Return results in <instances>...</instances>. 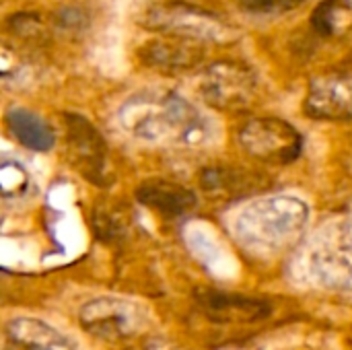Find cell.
Masks as SVG:
<instances>
[{
  "label": "cell",
  "instance_id": "9",
  "mask_svg": "<svg viewBox=\"0 0 352 350\" xmlns=\"http://www.w3.org/2000/svg\"><path fill=\"white\" fill-rule=\"evenodd\" d=\"M303 109L316 120H352V72H328L316 76L309 83Z\"/></svg>",
  "mask_w": 352,
  "mask_h": 350
},
{
  "label": "cell",
  "instance_id": "4",
  "mask_svg": "<svg viewBox=\"0 0 352 350\" xmlns=\"http://www.w3.org/2000/svg\"><path fill=\"white\" fill-rule=\"evenodd\" d=\"M241 149L264 165H289L303 149L299 130L280 118H254L248 120L239 130Z\"/></svg>",
  "mask_w": 352,
  "mask_h": 350
},
{
  "label": "cell",
  "instance_id": "1",
  "mask_svg": "<svg viewBox=\"0 0 352 350\" xmlns=\"http://www.w3.org/2000/svg\"><path fill=\"white\" fill-rule=\"evenodd\" d=\"M118 118L130 136L153 144L200 146L212 136L206 116L184 95L165 89L140 91L128 97Z\"/></svg>",
  "mask_w": 352,
  "mask_h": 350
},
{
  "label": "cell",
  "instance_id": "11",
  "mask_svg": "<svg viewBox=\"0 0 352 350\" xmlns=\"http://www.w3.org/2000/svg\"><path fill=\"white\" fill-rule=\"evenodd\" d=\"M200 188L214 200H239L266 190V177L239 165H210L200 173Z\"/></svg>",
  "mask_w": 352,
  "mask_h": 350
},
{
  "label": "cell",
  "instance_id": "18",
  "mask_svg": "<svg viewBox=\"0 0 352 350\" xmlns=\"http://www.w3.org/2000/svg\"><path fill=\"white\" fill-rule=\"evenodd\" d=\"M241 12L252 14V17H274V14H285L307 0H231Z\"/></svg>",
  "mask_w": 352,
  "mask_h": 350
},
{
  "label": "cell",
  "instance_id": "3",
  "mask_svg": "<svg viewBox=\"0 0 352 350\" xmlns=\"http://www.w3.org/2000/svg\"><path fill=\"white\" fill-rule=\"evenodd\" d=\"M142 27L159 35L182 37L198 43H225L235 37L233 27L219 14L188 4V2H159L148 6L140 19Z\"/></svg>",
  "mask_w": 352,
  "mask_h": 350
},
{
  "label": "cell",
  "instance_id": "2",
  "mask_svg": "<svg viewBox=\"0 0 352 350\" xmlns=\"http://www.w3.org/2000/svg\"><path fill=\"white\" fill-rule=\"evenodd\" d=\"M307 206L293 196L256 200L237 219V233L245 245L258 250H285L307 225Z\"/></svg>",
  "mask_w": 352,
  "mask_h": 350
},
{
  "label": "cell",
  "instance_id": "10",
  "mask_svg": "<svg viewBox=\"0 0 352 350\" xmlns=\"http://www.w3.org/2000/svg\"><path fill=\"white\" fill-rule=\"evenodd\" d=\"M196 305L214 324H254L270 316V305L262 299L223 291H198Z\"/></svg>",
  "mask_w": 352,
  "mask_h": 350
},
{
  "label": "cell",
  "instance_id": "20",
  "mask_svg": "<svg viewBox=\"0 0 352 350\" xmlns=\"http://www.w3.org/2000/svg\"><path fill=\"white\" fill-rule=\"evenodd\" d=\"M132 350H171L167 349L165 344H161V342H144V344H140V347H136V349Z\"/></svg>",
  "mask_w": 352,
  "mask_h": 350
},
{
  "label": "cell",
  "instance_id": "6",
  "mask_svg": "<svg viewBox=\"0 0 352 350\" xmlns=\"http://www.w3.org/2000/svg\"><path fill=\"white\" fill-rule=\"evenodd\" d=\"M309 266L320 283L352 289V219L320 229L309 250Z\"/></svg>",
  "mask_w": 352,
  "mask_h": 350
},
{
  "label": "cell",
  "instance_id": "14",
  "mask_svg": "<svg viewBox=\"0 0 352 350\" xmlns=\"http://www.w3.org/2000/svg\"><path fill=\"white\" fill-rule=\"evenodd\" d=\"M6 350H76L50 324L35 318H12L4 328Z\"/></svg>",
  "mask_w": 352,
  "mask_h": 350
},
{
  "label": "cell",
  "instance_id": "16",
  "mask_svg": "<svg viewBox=\"0 0 352 350\" xmlns=\"http://www.w3.org/2000/svg\"><path fill=\"white\" fill-rule=\"evenodd\" d=\"M309 25L320 37H344L352 31V0H322L314 8Z\"/></svg>",
  "mask_w": 352,
  "mask_h": 350
},
{
  "label": "cell",
  "instance_id": "13",
  "mask_svg": "<svg viewBox=\"0 0 352 350\" xmlns=\"http://www.w3.org/2000/svg\"><path fill=\"white\" fill-rule=\"evenodd\" d=\"M136 198L140 204L148 206L151 210H155L167 219L186 217L198 204V196L190 188H186L177 182H169V179L142 182L140 188L136 190Z\"/></svg>",
  "mask_w": 352,
  "mask_h": 350
},
{
  "label": "cell",
  "instance_id": "12",
  "mask_svg": "<svg viewBox=\"0 0 352 350\" xmlns=\"http://www.w3.org/2000/svg\"><path fill=\"white\" fill-rule=\"evenodd\" d=\"M140 60L161 72H182L198 66V62L204 56V43L171 37V35H159L157 39L146 41L138 50Z\"/></svg>",
  "mask_w": 352,
  "mask_h": 350
},
{
  "label": "cell",
  "instance_id": "7",
  "mask_svg": "<svg viewBox=\"0 0 352 350\" xmlns=\"http://www.w3.org/2000/svg\"><path fill=\"white\" fill-rule=\"evenodd\" d=\"M78 324L99 340L124 342L142 332L146 326V311L126 299L97 297L80 307Z\"/></svg>",
  "mask_w": 352,
  "mask_h": 350
},
{
  "label": "cell",
  "instance_id": "15",
  "mask_svg": "<svg viewBox=\"0 0 352 350\" xmlns=\"http://www.w3.org/2000/svg\"><path fill=\"white\" fill-rule=\"evenodd\" d=\"M4 124L10 136L29 151L45 153L54 146V132L50 124L25 107H10L4 113Z\"/></svg>",
  "mask_w": 352,
  "mask_h": 350
},
{
  "label": "cell",
  "instance_id": "8",
  "mask_svg": "<svg viewBox=\"0 0 352 350\" xmlns=\"http://www.w3.org/2000/svg\"><path fill=\"white\" fill-rule=\"evenodd\" d=\"M68 155L72 165L95 186L105 184V157L107 146L99 130L82 116L66 113L64 116Z\"/></svg>",
  "mask_w": 352,
  "mask_h": 350
},
{
  "label": "cell",
  "instance_id": "19",
  "mask_svg": "<svg viewBox=\"0 0 352 350\" xmlns=\"http://www.w3.org/2000/svg\"><path fill=\"white\" fill-rule=\"evenodd\" d=\"M91 27V12L82 4H64L56 10V29L62 33H82Z\"/></svg>",
  "mask_w": 352,
  "mask_h": 350
},
{
  "label": "cell",
  "instance_id": "17",
  "mask_svg": "<svg viewBox=\"0 0 352 350\" xmlns=\"http://www.w3.org/2000/svg\"><path fill=\"white\" fill-rule=\"evenodd\" d=\"M0 188L4 200H23L33 192V177L14 159H2L0 163Z\"/></svg>",
  "mask_w": 352,
  "mask_h": 350
},
{
  "label": "cell",
  "instance_id": "5",
  "mask_svg": "<svg viewBox=\"0 0 352 350\" xmlns=\"http://www.w3.org/2000/svg\"><path fill=\"white\" fill-rule=\"evenodd\" d=\"M200 95L214 109L243 111L258 97V76L241 62H214L200 76Z\"/></svg>",
  "mask_w": 352,
  "mask_h": 350
}]
</instances>
